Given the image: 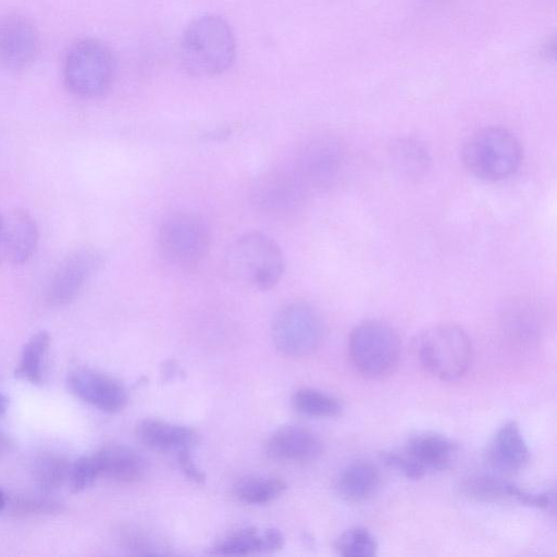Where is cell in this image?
<instances>
[{"label":"cell","instance_id":"12","mask_svg":"<svg viewBox=\"0 0 557 557\" xmlns=\"http://www.w3.org/2000/svg\"><path fill=\"white\" fill-rule=\"evenodd\" d=\"M39 35L35 25L17 14L0 16V67L21 71L28 67L39 52Z\"/></svg>","mask_w":557,"mask_h":557},{"label":"cell","instance_id":"29","mask_svg":"<svg viewBox=\"0 0 557 557\" xmlns=\"http://www.w3.org/2000/svg\"><path fill=\"white\" fill-rule=\"evenodd\" d=\"M64 505L44 495L17 496L11 503V511L15 516H41L62 512Z\"/></svg>","mask_w":557,"mask_h":557},{"label":"cell","instance_id":"15","mask_svg":"<svg viewBox=\"0 0 557 557\" xmlns=\"http://www.w3.org/2000/svg\"><path fill=\"white\" fill-rule=\"evenodd\" d=\"M529 457L528 445L515 421L498 429L485 451L487 466L498 474H511L521 470Z\"/></svg>","mask_w":557,"mask_h":557},{"label":"cell","instance_id":"13","mask_svg":"<svg viewBox=\"0 0 557 557\" xmlns=\"http://www.w3.org/2000/svg\"><path fill=\"white\" fill-rule=\"evenodd\" d=\"M66 384L77 398L104 412L120 411L127 401V392L121 382L92 369L71 371Z\"/></svg>","mask_w":557,"mask_h":557},{"label":"cell","instance_id":"7","mask_svg":"<svg viewBox=\"0 0 557 557\" xmlns=\"http://www.w3.org/2000/svg\"><path fill=\"white\" fill-rule=\"evenodd\" d=\"M348 351L358 372L369 379H381L396 368L400 356V341L396 331L387 323L369 320L352 329Z\"/></svg>","mask_w":557,"mask_h":557},{"label":"cell","instance_id":"6","mask_svg":"<svg viewBox=\"0 0 557 557\" xmlns=\"http://www.w3.org/2000/svg\"><path fill=\"white\" fill-rule=\"evenodd\" d=\"M413 351L425 371L442 381L459 380L472 359L468 334L453 324L435 325L421 332L413 341Z\"/></svg>","mask_w":557,"mask_h":557},{"label":"cell","instance_id":"33","mask_svg":"<svg viewBox=\"0 0 557 557\" xmlns=\"http://www.w3.org/2000/svg\"><path fill=\"white\" fill-rule=\"evenodd\" d=\"M13 448L14 442L12 438L3 431H0V459L10 454Z\"/></svg>","mask_w":557,"mask_h":557},{"label":"cell","instance_id":"32","mask_svg":"<svg viewBox=\"0 0 557 557\" xmlns=\"http://www.w3.org/2000/svg\"><path fill=\"white\" fill-rule=\"evenodd\" d=\"M177 454V463L189 480L201 483L205 481V473L195 463L190 450H181Z\"/></svg>","mask_w":557,"mask_h":557},{"label":"cell","instance_id":"24","mask_svg":"<svg viewBox=\"0 0 557 557\" xmlns=\"http://www.w3.org/2000/svg\"><path fill=\"white\" fill-rule=\"evenodd\" d=\"M286 483L273 476H248L239 480L233 488L235 497L248 505H263L280 497Z\"/></svg>","mask_w":557,"mask_h":557},{"label":"cell","instance_id":"16","mask_svg":"<svg viewBox=\"0 0 557 557\" xmlns=\"http://www.w3.org/2000/svg\"><path fill=\"white\" fill-rule=\"evenodd\" d=\"M322 448V442L318 435L299 425H285L277 429L265 443L268 456L281 461H311L321 455Z\"/></svg>","mask_w":557,"mask_h":557},{"label":"cell","instance_id":"18","mask_svg":"<svg viewBox=\"0 0 557 557\" xmlns=\"http://www.w3.org/2000/svg\"><path fill=\"white\" fill-rule=\"evenodd\" d=\"M457 445L436 432H419L410 436L403 450L425 473L449 468L456 459Z\"/></svg>","mask_w":557,"mask_h":557},{"label":"cell","instance_id":"9","mask_svg":"<svg viewBox=\"0 0 557 557\" xmlns=\"http://www.w3.org/2000/svg\"><path fill=\"white\" fill-rule=\"evenodd\" d=\"M307 195L290 165H284L261 173L251 185L249 199L261 213L287 216L301 208Z\"/></svg>","mask_w":557,"mask_h":557},{"label":"cell","instance_id":"1","mask_svg":"<svg viewBox=\"0 0 557 557\" xmlns=\"http://www.w3.org/2000/svg\"><path fill=\"white\" fill-rule=\"evenodd\" d=\"M235 57V35L227 21L220 15H200L182 34L178 59L190 76H218L233 65Z\"/></svg>","mask_w":557,"mask_h":557},{"label":"cell","instance_id":"4","mask_svg":"<svg viewBox=\"0 0 557 557\" xmlns=\"http://www.w3.org/2000/svg\"><path fill=\"white\" fill-rule=\"evenodd\" d=\"M466 169L484 181H502L515 174L522 162V147L508 129L483 127L472 133L461 148Z\"/></svg>","mask_w":557,"mask_h":557},{"label":"cell","instance_id":"5","mask_svg":"<svg viewBox=\"0 0 557 557\" xmlns=\"http://www.w3.org/2000/svg\"><path fill=\"white\" fill-rule=\"evenodd\" d=\"M158 249L161 258L171 267L190 271L207 257L210 244V227L202 215L190 210L169 213L158 230Z\"/></svg>","mask_w":557,"mask_h":557},{"label":"cell","instance_id":"21","mask_svg":"<svg viewBox=\"0 0 557 557\" xmlns=\"http://www.w3.org/2000/svg\"><path fill=\"white\" fill-rule=\"evenodd\" d=\"M284 545L283 534L274 528L259 530L249 527L224 537L214 547V552L224 556H245L260 553H274Z\"/></svg>","mask_w":557,"mask_h":557},{"label":"cell","instance_id":"35","mask_svg":"<svg viewBox=\"0 0 557 557\" xmlns=\"http://www.w3.org/2000/svg\"><path fill=\"white\" fill-rule=\"evenodd\" d=\"M8 504L7 495L2 488H0V512L5 508Z\"/></svg>","mask_w":557,"mask_h":557},{"label":"cell","instance_id":"17","mask_svg":"<svg viewBox=\"0 0 557 557\" xmlns=\"http://www.w3.org/2000/svg\"><path fill=\"white\" fill-rule=\"evenodd\" d=\"M460 491L466 497L481 503L516 500L531 507L535 504V493L523 491L494 472L468 474L460 482Z\"/></svg>","mask_w":557,"mask_h":557},{"label":"cell","instance_id":"27","mask_svg":"<svg viewBox=\"0 0 557 557\" xmlns=\"http://www.w3.org/2000/svg\"><path fill=\"white\" fill-rule=\"evenodd\" d=\"M335 549L345 557H372L376 554L377 543L367 529L352 528L336 540Z\"/></svg>","mask_w":557,"mask_h":557},{"label":"cell","instance_id":"34","mask_svg":"<svg viewBox=\"0 0 557 557\" xmlns=\"http://www.w3.org/2000/svg\"><path fill=\"white\" fill-rule=\"evenodd\" d=\"M8 406H9L8 398L3 394L0 393V417L7 412Z\"/></svg>","mask_w":557,"mask_h":557},{"label":"cell","instance_id":"31","mask_svg":"<svg viewBox=\"0 0 557 557\" xmlns=\"http://www.w3.org/2000/svg\"><path fill=\"white\" fill-rule=\"evenodd\" d=\"M381 459L386 466L401 473L407 479L418 480L425 474V472L403 451H384L381 454Z\"/></svg>","mask_w":557,"mask_h":557},{"label":"cell","instance_id":"20","mask_svg":"<svg viewBox=\"0 0 557 557\" xmlns=\"http://www.w3.org/2000/svg\"><path fill=\"white\" fill-rule=\"evenodd\" d=\"M100 476L115 482L134 483L140 480L147 470L146 460L135 449L120 444H109L94 454Z\"/></svg>","mask_w":557,"mask_h":557},{"label":"cell","instance_id":"22","mask_svg":"<svg viewBox=\"0 0 557 557\" xmlns=\"http://www.w3.org/2000/svg\"><path fill=\"white\" fill-rule=\"evenodd\" d=\"M380 473L369 461L358 460L349 463L341 473L336 490L342 498L359 503L370 498L379 488Z\"/></svg>","mask_w":557,"mask_h":557},{"label":"cell","instance_id":"8","mask_svg":"<svg viewBox=\"0 0 557 557\" xmlns=\"http://www.w3.org/2000/svg\"><path fill=\"white\" fill-rule=\"evenodd\" d=\"M276 349L288 357H305L322 344L325 324L319 311L306 302H292L281 308L271 325Z\"/></svg>","mask_w":557,"mask_h":557},{"label":"cell","instance_id":"3","mask_svg":"<svg viewBox=\"0 0 557 557\" xmlns=\"http://www.w3.org/2000/svg\"><path fill=\"white\" fill-rule=\"evenodd\" d=\"M116 70V58L108 45L96 38H82L64 55L63 82L77 97L98 98L111 88Z\"/></svg>","mask_w":557,"mask_h":557},{"label":"cell","instance_id":"2","mask_svg":"<svg viewBox=\"0 0 557 557\" xmlns=\"http://www.w3.org/2000/svg\"><path fill=\"white\" fill-rule=\"evenodd\" d=\"M223 263L230 278L258 290L274 287L285 270L281 247L260 232L236 238L226 249Z\"/></svg>","mask_w":557,"mask_h":557},{"label":"cell","instance_id":"25","mask_svg":"<svg viewBox=\"0 0 557 557\" xmlns=\"http://www.w3.org/2000/svg\"><path fill=\"white\" fill-rule=\"evenodd\" d=\"M71 463L58 453H44L33 462V478L36 484L46 492L61 487L69 481Z\"/></svg>","mask_w":557,"mask_h":557},{"label":"cell","instance_id":"11","mask_svg":"<svg viewBox=\"0 0 557 557\" xmlns=\"http://www.w3.org/2000/svg\"><path fill=\"white\" fill-rule=\"evenodd\" d=\"M339 149L329 138H314L305 143L297 151L290 168L309 191L332 184L338 173Z\"/></svg>","mask_w":557,"mask_h":557},{"label":"cell","instance_id":"28","mask_svg":"<svg viewBox=\"0 0 557 557\" xmlns=\"http://www.w3.org/2000/svg\"><path fill=\"white\" fill-rule=\"evenodd\" d=\"M394 157L397 165L409 174H419L428 168L429 153L417 141H400L395 147Z\"/></svg>","mask_w":557,"mask_h":557},{"label":"cell","instance_id":"14","mask_svg":"<svg viewBox=\"0 0 557 557\" xmlns=\"http://www.w3.org/2000/svg\"><path fill=\"white\" fill-rule=\"evenodd\" d=\"M37 243V224L27 211L12 209L0 213V260L22 264L34 255Z\"/></svg>","mask_w":557,"mask_h":557},{"label":"cell","instance_id":"30","mask_svg":"<svg viewBox=\"0 0 557 557\" xmlns=\"http://www.w3.org/2000/svg\"><path fill=\"white\" fill-rule=\"evenodd\" d=\"M99 476L100 471L94 455L83 456L71 463L69 482L74 493L90 487Z\"/></svg>","mask_w":557,"mask_h":557},{"label":"cell","instance_id":"23","mask_svg":"<svg viewBox=\"0 0 557 557\" xmlns=\"http://www.w3.org/2000/svg\"><path fill=\"white\" fill-rule=\"evenodd\" d=\"M50 342V335L46 331L34 334L22 349L14 376L32 384H41L44 381V360Z\"/></svg>","mask_w":557,"mask_h":557},{"label":"cell","instance_id":"26","mask_svg":"<svg viewBox=\"0 0 557 557\" xmlns=\"http://www.w3.org/2000/svg\"><path fill=\"white\" fill-rule=\"evenodd\" d=\"M292 403L298 412L308 417L333 418L342 411V405L337 398L313 388L296 391Z\"/></svg>","mask_w":557,"mask_h":557},{"label":"cell","instance_id":"10","mask_svg":"<svg viewBox=\"0 0 557 557\" xmlns=\"http://www.w3.org/2000/svg\"><path fill=\"white\" fill-rule=\"evenodd\" d=\"M101 255L92 248H81L67 255L53 271L47 287L46 301L63 307L74 301L101 264Z\"/></svg>","mask_w":557,"mask_h":557},{"label":"cell","instance_id":"19","mask_svg":"<svg viewBox=\"0 0 557 557\" xmlns=\"http://www.w3.org/2000/svg\"><path fill=\"white\" fill-rule=\"evenodd\" d=\"M140 443L160 451L191 450L198 436L194 429L158 419H144L135 429Z\"/></svg>","mask_w":557,"mask_h":557}]
</instances>
